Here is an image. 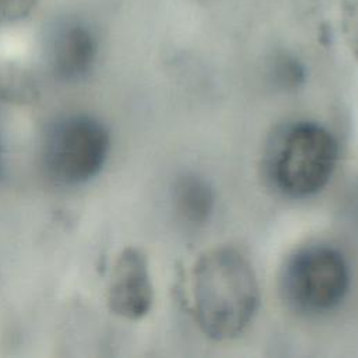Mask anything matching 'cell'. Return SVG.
<instances>
[{
    "label": "cell",
    "mask_w": 358,
    "mask_h": 358,
    "mask_svg": "<svg viewBox=\"0 0 358 358\" xmlns=\"http://www.w3.org/2000/svg\"><path fill=\"white\" fill-rule=\"evenodd\" d=\"M106 301L109 309L127 320L144 317L154 302V289L145 255L136 248L123 249L112 268Z\"/></svg>",
    "instance_id": "cell-5"
},
{
    "label": "cell",
    "mask_w": 358,
    "mask_h": 358,
    "mask_svg": "<svg viewBox=\"0 0 358 358\" xmlns=\"http://www.w3.org/2000/svg\"><path fill=\"white\" fill-rule=\"evenodd\" d=\"M36 3L38 0H0V24L25 17Z\"/></svg>",
    "instance_id": "cell-8"
},
{
    "label": "cell",
    "mask_w": 358,
    "mask_h": 358,
    "mask_svg": "<svg viewBox=\"0 0 358 358\" xmlns=\"http://www.w3.org/2000/svg\"><path fill=\"white\" fill-rule=\"evenodd\" d=\"M347 32H348V39L351 43V48L358 56V1L354 4L350 10V14L347 17Z\"/></svg>",
    "instance_id": "cell-10"
},
{
    "label": "cell",
    "mask_w": 358,
    "mask_h": 358,
    "mask_svg": "<svg viewBox=\"0 0 358 358\" xmlns=\"http://www.w3.org/2000/svg\"><path fill=\"white\" fill-rule=\"evenodd\" d=\"M96 41L83 24L69 22L56 29L49 42V64L53 73L66 81L83 78L92 67Z\"/></svg>",
    "instance_id": "cell-6"
},
{
    "label": "cell",
    "mask_w": 358,
    "mask_h": 358,
    "mask_svg": "<svg viewBox=\"0 0 358 358\" xmlns=\"http://www.w3.org/2000/svg\"><path fill=\"white\" fill-rule=\"evenodd\" d=\"M173 206L183 221L203 225L214 210V192L210 185L196 175H182L173 185Z\"/></svg>",
    "instance_id": "cell-7"
},
{
    "label": "cell",
    "mask_w": 358,
    "mask_h": 358,
    "mask_svg": "<svg viewBox=\"0 0 358 358\" xmlns=\"http://www.w3.org/2000/svg\"><path fill=\"white\" fill-rule=\"evenodd\" d=\"M350 287L344 256L329 245H309L292 252L280 273V292L294 310L306 315L334 309Z\"/></svg>",
    "instance_id": "cell-3"
},
{
    "label": "cell",
    "mask_w": 358,
    "mask_h": 358,
    "mask_svg": "<svg viewBox=\"0 0 358 358\" xmlns=\"http://www.w3.org/2000/svg\"><path fill=\"white\" fill-rule=\"evenodd\" d=\"M278 78L287 85H298L303 80V69L294 59H282L278 63Z\"/></svg>",
    "instance_id": "cell-9"
},
{
    "label": "cell",
    "mask_w": 358,
    "mask_h": 358,
    "mask_svg": "<svg viewBox=\"0 0 358 358\" xmlns=\"http://www.w3.org/2000/svg\"><path fill=\"white\" fill-rule=\"evenodd\" d=\"M338 144L316 122H295L274 141L268 173L284 196L305 199L320 192L336 169Z\"/></svg>",
    "instance_id": "cell-2"
},
{
    "label": "cell",
    "mask_w": 358,
    "mask_h": 358,
    "mask_svg": "<svg viewBox=\"0 0 358 358\" xmlns=\"http://www.w3.org/2000/svg\"><path fill=\"white\" fill-rule=\"evenodd\" d=\"M109 147V133L96 117L87 113L69 115L49 127L43 143V164L59 183L81 185L101 172Z\"/></svg>",
    "instance_id": "cell-4"
},
{
    "label": "cell",
    "mask_w": 358,
    "mask_h": 358,
    "mask_svg": "<svg viewBox=\"0 0 358 358\" xmlns=\"http://www.w3.org/2000/svg\"><path fill=\"white\" fill-rule=\"evenodd\" d=\"M192 312L200 330L217 341L241 336L260 303L256 273L235 248L204 252L192 268Z\"/></svg>",
    "instance_id": "cell-1"
}]
</instances>
